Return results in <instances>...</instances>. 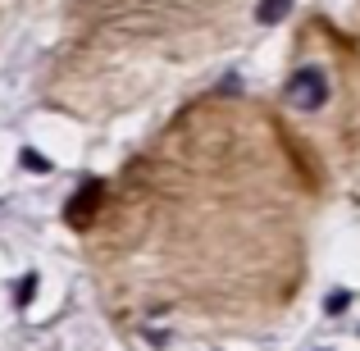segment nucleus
Wrapping results in <instances>:
<instances>
[{"instance_id": "obj_5", "label": "nucleus", "mask_w": 360, "mask_h": 351, "mask_svg": "<svg viewBox=\"0 0 360 351\" xmlns=\"http://www.w3.org/2000/svg\"><path fill=\"white\" fill-rule=\"evenodd\" d=\"M32 288H37V279H23V283H18V301H23V306H27V297H32Z\"/></svg>"}, {"instance_id": "obj_4", "label": "nucleus", "mask_w": 360, "mask_h": 351, "mask_svg": "<svg viewBox=\"0 0 360 351\" xmlns=\"http://www.w3.org/2000/svg\"><path fill=\"white\" fill-rule=\"evenodd\" d=\"M347 301H352V292H328V301H324V306H328V315H342V310H347Z\"/></svg>"}, {"instance_id": "obj_1", "label": "nucleus", "mask_w": 360, "mask_h": 351, "mask_svg": "<svg viewBox=\"0 0 360 351\" xmlns=\"http://www.w3.org/2000/svg\"><path fill=\"white\" fill-rule=\"evenodd\" d=\"M288 101L297 110H324V101H328V73L319 69V64L297 69V73H292V82H288Z\"/></svg>"}, {"instance_id": "obj_2", "label": "nucleus", "mask_w": 360, "mask_h": 351, "mask_svg": "<svg viewBox=\"0 0 360 351\" xmlns=\"http://www.w3.org/2000/svg\"><path fill=\"white\" fill-rule=\"evenodd\" d=\"M292 5H297V0H260V5H255V18H260L264 27H274V23H283V18H288Z\"/></svg>"}, {"instance_id": "obj_3", "label": "nucleus", "mask_w": 360, "mask_h": 351, "mask_svg": "<svg viewBox=\"0 0 360 351\" xmlns=\"http://www.w3.org/2000/svg\"><path fill=\"white\" fill-rule=\"evenodd\" d=\"M23 169H32V174H46V169H51V160H46L41 151L27 146V151H23Z\"/></svg>"}]
</instances>
